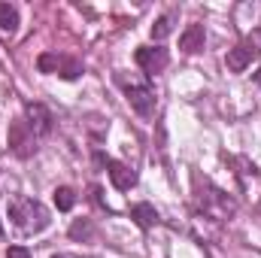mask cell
Masks as SVG:
<instances>
[{"mask_svg":"<svg viewBox=\"0 0 261 258\" xmlns=\"http://www.w3.org/2000/svg\"><path fill=\"white\" fill-rule=\"evenodd\" d=\"M6 213L12 219V225L21 231V234H40L46 225H49V210L37 200V197H9L6 203Z\"/></svg>","mask_w":261,"mask_h":258,"instance_id":"1","label":"cell"},{"mask_svg":"<svg viewBox=\"0 0 261 258\" xmlns=\"http://www.w3.org/2000/svg\"><path fill=\"white\" fill-rule=\"evenodd\" d=\"M134 61L137 67L143 70V73H149V76H155V73H161L164 67H167V49H161V46H140L137 52H134Z\"/></svg>","mask_w":261,"mask_h":258,"instance_id":"2","label":"cell"},{"mask_svg":"<svg viewBox=\"0 0 261 258\" xmlns=\"http://www.w3.org/2000/svg\"><path fill=\"white\" fill-rule=\"evenodd\" d=\"M125 85V94H128V104L130 110L137 113V116H152L155 113V91L149 88V85H134V82H122Z\"/></svg>","mask_w":261,"mask_h":258,"instance_id":"3","label":"cell"},{"mask_svg":"<svg viewBox=\"0 0 261 258\" xmlns=\"http://www.w3.org/2000/svg\"><path fill=\"white\" fill-rule=\"evenodd\" d=\"M34 134L28 128V122L24 119H15L12 125H9V146H12V152L18 155V158H28V155H34Z\"/></svg>","mask_w":261,"mask_h":258,"instance_id":"4","label":"cell"},{"mask_svg":"<svg viewBox=\"0 0 261 258\" xmlns=\"http://www.w3.org/2000/svg\"><path fill=\"white\" fill-rule=\"evenodd\" d=\"M24 122L34 137H46L52 131V113L43 107V104H28L24 107Z\"/></svg>","mask_w":261,"mask_h":258,"instance_id":"5","label":"cell"},{"mask_svg":"<svg viewBox=\"0 0 261 258\" xmlns=\"http://www.w3.org/2000/svg\"><path fill=\"white\" fill-rule=\"evenodd\" d=\"M107 170H110V183L119 189V192H130L137 186V170L128 167L125 161H107Z\"/></svg>","mask_w":261,"mask_h":258,"instance_id":"6","label":"cell"},{"mask_svg":"<svg viewBox=\"0 0 261 258\" xmlns=\"http://www.w3.org/2000/svg\"><path fill=\"white\" fill-rule=\"evenodd\" d=\"M203 43H206V34H203V24H189L186 31H182V37H179V49L186 52V55H197L200 49H203Z\"/></svg>","mask_w":261,"mask_h":258,"instance_id":"7","label":"cell"},{"mask_svg":"<svg viewBox=\"0 0 261 258\" xmlns=\"http://www.w3.org/2000/svg\"><path fill=\"white\" fill-rule=\"evenodd\" d=\"M252 58H255V49L249 46V43H240V46H234L231 52H228V58H225V64L231 73H243L246 67L252 64Z\"/></svg>","mask_w":261,"mask_h":258,"instance_id":"8","label":"cell"},{"mask_svg":"<svg viewBox=\"0 0 261 258\" xmlns=\"http://www.w3.org/2000/svg\"><path fill=\"white\" fill-rule=\"evenodd\" d=\"M130 219L140 225V228H152L158 222V210L152 203H134L130 207Z\"/></svg>","mask_w":261,"mask_h":258,"instance_id":"9","label":"cell"},{"mask_svg":"<svg viewBox=\"0 0 261 258\" xmlns=\"http://www.w3.org/2000/svg\"><path fill=\"white\" fill-rule=\"evenodd\" d=\"M18 28V9L12 3H0V31L12 34Z\"/></svg>","mask_w":261,"mask_h":258,"instance_id":"10","label":"cell"},{"mask_svg":"<svg viewBox=\"0 0 261 258\" xmlns=\"http://www.w3.org/2000/svg\"><path fill=\"white\" fill-rule=\"evenodd\" d=\"M70 237H73V240H91V237H94L91 219H76V222L70 225Z\"/></svg>","mask_w":261,"mask_h":258,"instance_id":"11","label":"cell"},{"mask_svg":"<svg viewBox=\"0 0 261 258\" xmlns=\"http://www.w3.org/2000/svg\"><path fill=\"white\" fill-rule=\"evenodd\" d=\"M73 203H76V192L70 189V186H61V189H55V207L67 213V210H73Z\"/></svg>","mask_w":261,"mask_h":258,"instance_id":"12","label":"cell"},{"mask_svg":"<svg viewBox=\"0 0 261 258\" xmlns=\"http://www.w3.org/2000/svg\"><path fill=\"white\" fill-rule=\"evenodd\" d=\"M173 34V15H161L155 24H152V40H164Z\"/></svg>","mask_w":261,"mask_h":258,"instance_id":"13","label":"cell"},{"mask_svg":"<svg viewBox=\"0 0 261 258\" xmlns=\"http://www.w3.org/2000/svg\"><path fill=\"white\" fill-rule=\"evenodd\" d=\"M79 73H82V64L76 58H61V64H58V76L61 79H76Z\"/></svg>","mask_w":261,"mask_h":258,"instance_id":"14","label":"cell"},{"mask_svg":"<svg viewBox=\"0 0 261 258\" xmlns=\"http://www.w3.org/2000/svg\"><path fill=\"white\" fill-rule=\"evenodd\" d=\"M58 64H61V58H58V55H52V52H43V55L37 58L40 73H58Z\"/></svg>","mask_w":261,"mask_h":258,"instance_id":"15","label":"cell"},{"mask_svg":"<svg viewBox=\"0 0 261 258\" xmlns=\"http://www.w3.org/2000/svg\"><path fill=\"white\" fill-rule=\"evenodd\" d=\"M6 258H34V255H31L28 246H9L6 249Z\"/></svg>","mask_w":261,"mask_h":258,"instance_id":"16","label":"cell"},{"mask_svg":"<svg viewBox=\"0 0 261 258\" xmlns=\"http://www.w3.org/2000/svg\"><path fill=\"white\" fill-rule=\"evenodd\" d=\"M249 46H252L255 52H261V28H255V31H252V37H249Z\"/></svg>","mask_w":261,"mask_h":258,"instance_id":"17","label":"cell"},{"mask_svg":"<svg viewBox=\"0 0 261 258\" xmlns=\"http://www.w3.org/2000/svg\"><path fill=\"white\" fill-rule=\"evenodd\" d=\"M255 79H258V82H261V70H258V73H255Z\"/></svg>","mask_w":261,"mask_h":258,"instance_id":"18","label":"cell"},{"mask_svg":"<svg viewBox=\"0 0 261 258\" xmlns=\"http://www.w3.org/2000/svg\"><path fill=\"white\" fill-rule=\"evenodd\" d=\"M0 240H3V225H0Z\"/></svg>","mask_w":261,"mask_h":258,"instance_id":"19","label":"cell"},{"mask_svg":"<svg viewBox=\"0 0 261 258\" xmlns=\"http://www.w3.org/2000/svg\"><path fill=\"white\" fill-rule=\"evenodd\" d=\"M52 258H64V255H52Z\"/></svg>","mask_w":261,"mask_h":258,"instance_id":"20","label":"cell"}]
</instances>
